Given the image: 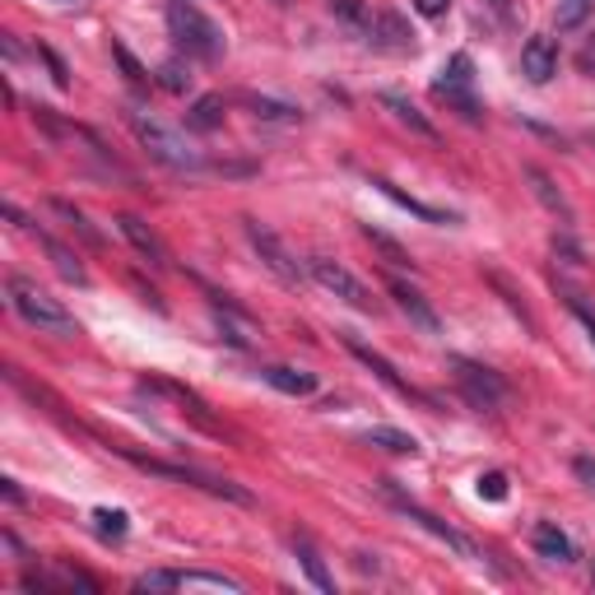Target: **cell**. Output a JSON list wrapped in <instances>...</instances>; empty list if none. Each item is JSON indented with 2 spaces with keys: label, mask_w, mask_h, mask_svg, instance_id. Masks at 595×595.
<instances>
[{
  "label": "cell",
  "mask_w": 595,
  "mask_h": 595,
  "mask_svg": "<svg viewBox=\"0 0 595 595\" xmlns=\"http://www.w3.org/2000/svg\"><path fill=\"white\" fill-rule=\"evenodd\" d=\"M6 294H10V302H14V312L24 317L29 326L47 330V336H79V321L65 312V302L52 298L47 289H38L33 279L10 275V279H6Z\"/></svg>",
  "instance_id": "3"
},
{
  "label": "cell",
  "mask_w": 595,
  "mask_h": 595,
  "mask_svg": "<svg viewBox=\"0 0 595 595\" xmlns=\"http://www.w3.org/2000/svg\"><path fill=\"white\" fill-rule=\"evenodd\" d=\"M386 289H391L395 307H401V312L410 317V326H418V330H424V336H437V330H443V317L433 312V302H428L424 294H418L414 284H405V279H391Z\"/></svg>",
  "instance_id": "13"
},
{
  "label": "cell",
  "mask_w": 595,
  "mask_h": 595,
  "mask_svg": "<svg viewBox=\"0 0 595 595\" xmlns=\"http://www.w3.org/2000/svg\"><path fill=\"white\" fill-rule=\"evenodd\" d=\"M242 229H247V242H252V252L261 256V266H266L279 284L298 289V284H302V266H298V256L284 247V237H279L275 229L261 224V219H242Z\"/></svg>",
  "instance_id": "5"
},
{
  "label": "cell",
  "mask_w": 595,
  "mask_h": 595,
  "mask_svg": "<svg viewBox=\"0 0 595 595\" xmlns=\"http://www.w3.org/2000/svg\"><path fill=\"white\" fill-rule=\"evenodd\" d=\"M493 14H498V24H512V0H484Z\"/></svg>",
  "instance_id": "38"
},
{
  "label": "cell",
  "mask_w": 595,
  "mask_h": 595,
  "mask_svg": "<svg viewBox=\"0 0 595 595\" xmlns=\"http://www.w3.org/2000/svg\"><path fill=\"white\" fill-rule=\"evenodd\" d=\"M475 493H479L484 502H502V498H507V475H502V470L479 475V479H475Z\"/></svg>",
  "instance_id": "32"
},
{
  "label": "cell",
  "mask_w": 595,
  "mask_h": 595,
  "mask_svg": "<svg viewBox=\"0 0 595 595\" xmlns=\"http://www.w3.org/2000/svg\"><path fill=\"white\" fill-rule=\"evenodd\" d=\"M447 363H451L456 391L466 395L470 410H498V405L507 401V382L498 378L493 368H484V363H475V359H460V354H451Z\"/></svg>",
  "instance_id": "4"
},
{
  "label": "cell",
  "mask_w": 595,
  "mask_h": 595,
  "mask_svg": "<svg viewBox=\"0 0 595 595\" xmlns=\"http://www.w3.org/2000/svg\"><path fill=\"white\" fill-rule=\"evenodd\" d=\"M275 6H289V0H275Z\"/></svg>",
  "instance_id": "41"
},
{
  "label": "cell",
  "mask_w": 595,
  "mask_h": 595,
  "mask_svg": "<svg viewBox=\"0 0 595 595\" xmlns=\"http://www.w3.org/2000/svg\"><path fill=\"white\" fill-rule=\"evenodd\" d=\"M330 6V14L340 19V24H349L354 33H368V19H372V10L363 6V0H326Z\"/></svg>",
  "instance_id": "28"
},
{
  "label": "cell",
  "mask_w": 595,
  "mask_h": 595,
  "mask_svg": "<svg viewBox=\"0 0 595 595\" xmlns=\"http://www.w3.org/2000/svg\"><path fill=\"white\" fill-rule=\"evenodd\" d=\"M591 586H595V563H591Z\"/></svg>",
  "instance_id": "40"
},
{
  "label": "cell",
  "mask_w": 595,
  "mask_h": 595,
  "mask_svg": "<svg viewBox=\"0 0 595 595\" xmlns=\"http://www.w3.org/2000/svg\"><path fill=\"white\" fill-rule=\"evenodd\" d=\"M89 521H94V531L103 540H126V531H130V517L121 512V507H98Z\"/></svg>",
  "instance_id": "27"
},
{
  "label": "cell",
  "mask_w": 595,
  "mask_h": 595,
  "mask_svg": "<svg viewBox=\"0 0 595 595\" xmlns=\"http://www.w3.org/2000/svg\"><path fill=\"white\" fill-rule=\"evenodd\" d=\"M117 229H121V237L136 247L149 266H168V247L159 242V233H153L145 219H136V214H117Z\"/></svg>",
  "instance_id": "14"
},
{
  "label": "cell",
  "mask_w": 595,
  "mask_h": 595,
  "mask_svg": "<svg viewBox=\"0 0 595 595\" xmlns=\"http://www.w3.org/2000/svg\"><path fill=\"white\" fill-rule=\"evenodd\" d=\"M294 559H298V567L307 572V582H312L317 591H336V577H330V572H326V563H321V554L312 549V540L294 535Z\"/></svg>",
  "instance_id": "21"
},
{
  "label": "cell",
  "mask_w": 595,
  "mask_h": 595,
  "mask_svg": "<svg viewBox=\"0 0 595 595\" xmlns=\"http://www.w3.org/2000/svg\"><path fill=\"white\" fill-rule=\"evenodd\" d=\"M433 89H475V61H470V52H456L443 65V79H437Z\"/></svg>",
  "instance_id": "24"
},
{
  "label": "cell",
  "mask_w": 595,
  "mask_h": 595,
  "mask_svg": "<svg viewBox=\"0 0 595 595\" xmlns=\"http://www.w3.org/2000/svg\"><path fill=\"white\" fill-rule=\"evenodd\" d=\"M52 210H56V214H65V219H71V229H75V233H79L84 242H89V247H98V242H103V237H98V229H94L89 219H84V214H79L75 205H65V201H52Z\"/></svg>",
  "instance_id": "31"
},
{
  "label": "cell",
  "mask_w": 595,
  "mask_h": 595,
  "mask_svg": "<svg viewBox=\"0 0 595 595\" xmlns=\"http://www.w3.org/2000/svg\"><path fill=\"white\" fill-rule=\"evenodd\" d=\"M187 126L191 130H219V126H224V98H219V94L195 98L191 113H187Z\"/></svg>",
  "instance_id": "23"
},
{
  "label": "cell",
  "mask_w": 595,
  "mask_h": 595,
  "mask_svg": "<svg viewBox=\"0 0 595 595\" xmlns=\"http://www.w3.org/2000/svg\"><path fill=\"white\" fill-rule=\"evenodd\" d=\"M563 302H567V312L586 326V340H591V349H595V312H591V307H586L577 294H563Z\"/></svg>",
  "instance_id": "34"
},
{
  "label": "cell",
  "mask_w": 595,
  "mask_h": 595,
  "mask_svg": "<svg viewBox=\"0 0 595 595\" xmlns=\"http://www.w3.org/2000/svg\"><path fill=\"white\" fill-rule=\"evenodd\" d=\"M591 14H595V0H554V24H559L563 33L582 29Z\"/></svg>",
  "instance_id": "26"
},
{
  "label": "cell",
  "mask_w": 595,
  "mask_h": 595,
  "mask_svg": "<svg viewBox=\"0 0 595 595\" xmlns=\"http://www.w3.org/2000/svg\"><path fill=\"white\" fill-rule=\"evenodd\" d=\"M153 79H159V89H168V94H187L195 75H191V61L172 56V61H163V65H159V75H153Z\"/></svg>",
  "instance_id": "25"
},
{
  "label": "cell",
  "mask_w": 595,
  "mask_h": 595,
  "mask_svg": "<svg viewBox=\"0 0 595 595\" xmlns=\"http://www.w3.org/2000/svg\"><path fill=\"white\" fill-rule=\"evenodd\" d=\"M386 489H391V479H386ZM391 498H395V507H401V512L414 521V525H424V531L433 535V540H443L447 549H451V554H460V559H470V563H484V554H479V544L470 540V535H460L456 531V525H447L443 517H433V512H424V507H418V502H410V498H401V493H395L391 489Z\"/></svg>",
  "instance_id": "7"
},
{
  "label": "cell",
  "mask_w": 595,
  "mask_h": 595,
  "mask_svg": "<svg viewBox=\"0 0 595 595\" xmlns=\"http://www.w3.org/2000/svg\"><path fill=\"white\" fill-rule=\"evenodd\" d=\"M38 56H42V61H47V65H52V79L61 84V89H71V71H65V61H61V56H56L52 47H38Z\"/></svg>",
  "instance_id": "35"
},
{
  "label": "cell",
  "mask_w": 595,
  "mask_h": 595,
  "mask_svg": "<svg viewBox=\"0 0 595 595\" xmlns=\"http://www.w3.org/2000/svg\"><path fill=\"white\" fill-rule=\"evenodd\" d=\"M363 443L368 447H382L391 456H418V437L414 433H401V428H368Z\"/></svg>",
  "instance_id": "22"
},
{
  "label": "cell",
  "mask_w": 595,
  "mask_h": 595,
  "mask_svg": "<svg viewBox=\"0 0 595 595\" xmlns=\"http://www.w3.org/2000/svg\"><path fill=\"white\" fill-rule=\"evenodd\" d=\"M38 242H42V247H47L52 266L61 270V279H65V284H89V270L79 266V256H75L71 247H65V242H56V237H47V233H38Z\"/></svg>",
  "instance_id": "20"
},
{
  "label": "cell",
  "mask_w": 595,
  "mask_h": 595,
  "mask_svg": "<svg viewBox=\"0 0 595 595\" xmlns=\"http://www.w3.org/2000/svg\"><path fill=\"white\" fill-rule=\"evenodd\" d=\"M414 10L424 14V19H443L451 10V0H414Z\"/></svg>",
  "instance_id": "37"
},
{
  "label": "cell",
  "mask_w": 595,
  "mask_h": 595,
  "mask_svg": "<svg viewBox=\"0 0 595 595\" xmlns=\"http://www.w3.org/2000/svg\"><path fill=\"white\" fill-rule=\"evenodd\" d=\"M136 466H145L149 475H168V479H182V484H195V489H205L214 498H229V502H242L247 507L252 493L247 489H237L233 479H219V475H205V470H191V466H163V460H145V456H130Z\"/></svg>",
  "instance_id": "10"
},
{
  "label": "cell",
  "mask_w": 595,
  "mask_h": 595,
  "mask_svg": "<svg viewBox=\"0 0 595 595\" xmlns=\"http://www.w3.org/2000/svg\"><path fill=\"white\" fill-rule=\"evenodd\" d=\"M363 42H368V47H378V52H395V56L418 52V33L410 29V19L395 14V10H372Z\"/></svg>",
  "instance_id": "8"
},
{
  "label": "cell",
  "mask_w": 595,
  "mask_h": 595,
  "mask_svg": "<svg viewBox=\"0 0 595 595\" xmlns=\"http://www.w3.org/2000/svg\"><path fill=\"white\" fill-rule=\"evenodd\" d=\"M0 489H6L10 502H24V493H19V484H14V479H0Z\"/></svg>",
  "instance_id": "39"
},
{
  "label": "cell",
  "mask_w": 595,
  "mask_h": 595,
  "mask_svg": "<svg viewBox=\"0 0 595 595\" xmlns=\"http://www.w3.org/2000/svg\"><path fill=\"white\" fill-rule=\"evenodd\" d=\"M340 340H344V349H349V354H354L359 363H368V368L378 372V378H382V382H386V386H391L395 395H405V401H418V405H433L428 395L418 391L414 382H405L401 372H395V363H391V359H382V354H378V349H372V344H363L359 336H349V330H340Z\"/></svg>",
  "instance_id": "11"
},
{
  "label": "cell",
  "mask_w": 595,
  "mask_h": 595,
  "mask_svg": "<svg viewBox=\"0 0 595 595\" xmlns=\"http://www.w3.org/2000/svg\"><path fill=\"white\" fill-rule=\"evenodd\" d=\"M363 233H368V242H372V247H382V252H386V261H391V266H410V256H405L401 247H395V242H391L386 233H378V229H372V224H368Z\"/></svg>",
  "instance_id": "33"
},
{
  "label": "cell",
  "mask_w": 595,
  "mask_h": 595,
  "mask_svg": "<svg viewBox=\"0 0 595 595\" xmlns=\"http://www.w3.org/2000/svg\"><path fill=\"white\" fill-rule=\"evenodd\" d=\"M261 382L275 386L279 395H312V391H317V378H312V372L289 368V363H270V368H261Z\"/></svg>",
  "instance_id": "18"
},
{
  "label": "cell",
  "mask_w": 595,
  "mask_h": 595,
  "mask_svg": "<svg viewBox=\"0 0 595 595\" xmlns=\"http://www.w3.org/2000/svg\"><path fill=\"white\" fill-rule=\"evenodd\" d=\"M126 126L136 130V140L145 145V153H149L153 163H163L172 172H201V168H210L205 153L187 140V130L168 126L159 117H149V113H140V107H126Z\"/></svg>",
  "instance_id": "1"
},
{
  "label": "cell",
  "mask_w": 595,
  "mask_h": 595,
  "mask_svg": "<svg viewBox=\"0 0 595 595\" xmlns=\"http://www.w3.org/2000/svg\"><path fill=\"white\" fill-rule=\"evenodd\" d=\"M531 544H535V554L549 559V563H572L577 559V549H572V540H567V531L559 521H535Z\"/></svg>",
  "instance_id": "16"
},
{
  "label": "cell",
  "mask_w": 595,
  "mask_h": 595,
  "mask_svg": "<svg viewBox=\"0 0 595 595\" xmlns=\"http://www.w3.org/2000/svg\"><path fill=\"white\" fill-rule=\"evenodd\" d=\"M247 107H252L256 117H266V121H298V107L275 103V98H256V94H247Z\"/></svg>",
  "instance_id": "30"
},
{
  "label": "cell",
  "mask_w": 595,
  "mask_h": 595,
  "mask_svg": "<svg viewBox=\"0 0 595 595\" xmlns=\"http://www.w3.org/2000/svg\"><path fill=\"white\" fill-rule=\"evenodd\" d=\"M382 107H386V113L395 117V121H401V126H410L414 130V136H424V140H437V126L424 117V113H418V107L405 98V94H382Z\"/></svg>",
  "instance_id": "19"
},
{
  "label": "cell",
  "mask_w": 595,
  "mask_h": 595,
  "mask_svg": "<svg viewBox=\"0 0 595 595\" xmlns=\"http://www.w3.org/2000/svg\"><path fill=\"white\" fill-rule=\"evenodd\" d=\"M572 475H577L586 489L595 493V456H577V460H572Z\"/></svg>",
  "instance_id": "36"
},
{
  "label": "cell",
  "mask_w": 595,
  "mask_h": 595,
  "mask_svg": "<svg viewBox=\"0 0 595 595\" xmlns=\"http://www.w3.org/2000/svg\"><path fill=\"white\" fill-rule=\"evenodd\" d=\"M372 187H378V191L386 195V201H395V205H401V210L418 214V219H424V224H456V214H451V210H437V205H424V201H418V195L401 191V187H395V182H386V178H372Z\"/></svg>",
  "instance_id": "17"
},
{
  "label": "cell",
  "mask_w": 595,
  "mask_h": 595,
  "mask_svg": "<svg viewBox=\"0 0 595 595\" xmlns=\"http://www.w3.org/2000/svg\"><path fill=\"white\" fill-rule=\"evenodd\" d=\"M113 61L121 65V75H126L130 89H149V71H145V65H140L136 56H130V52L121 47V42H113Z\"/></svg>",
  "instance_id": "29"
},
{
  "label": "cell",
  "mask_w": 595,
  "mask_h": 595,
  "mask_svg": "<svg viewBox=\"0 0 595 595\" xmlns=\"http://www.w3.org/2000/svg\"><path fill=\"white\" fill-rule=\"evenodd\" d=\"M136 591H242V582L224 572H140Z\"/></svg>",
  "instance_id": "9"
},
{
  "label": "cell",
  "mask_w": 595,
  "mask_h": 595,
  "mask_svg": "<svg viewBox=\"0 0 595 595\" xmlns=\"http://www.w3.org/2000/svg\"><path fill=\"white\" fill-rule=\"evenodd\" d=\"M307 270H312V279L321 284L326 294H336L340 302L359 307V312H372V294H368V284H363L354 270H344L340 261H330V256H312V261H307Z\"/></svg>",
  "instance_id": "6"
},
{
  "label": "cell",
  "mask_w": 595,
  "mask_h": 595,
  "mask_svg": "<svg viewBox=\"0 0 595 595\" xmlns=\"http://www.w3.org/2000/svg\"><path fill=\"white\" fill-rule=\"evenodd\" d=\"M521 75L531 84H549L559 75V42L549 33H531L521 47Z\"/></svg>",
  "instance_id": "12"
},
{
  "label": "cell",
  "mask_w": 595,
  "mask_h": 595,
  "mask_svg": "<svg viewBox=\"0 0 595 595\" xmlns=\"http://www.w3.org/2000/svg\"><path fill=\"white\" fill-rule=\"evenodd\" d=\"M525 182H531V191L540 195V205H544L549 214H554V219H559V224H563V229H572V224H577V214H572V205H567V195H563V191L554 187V178H549V172H544V168H535V163H531V168H525Z\"/></svg>",
  "instance_id": "15"
},
{
  "label": "cell",
  "mask_w": 595,
  "mask_h": 595,
  "mask_svg": "<svg viewBox=\"0 0 595 595\" xmlns=\"http://www.w3.org/2000/svg\"><path fill=\"white\" fill-rule=\"evenodd\" d=\"M168 29H172V42L187 52V61H224L229 52V33L214 24V19L195 6V0H172L168 6Z\"/></svg>",
  "instance_id": "2"
}]
</instances>
